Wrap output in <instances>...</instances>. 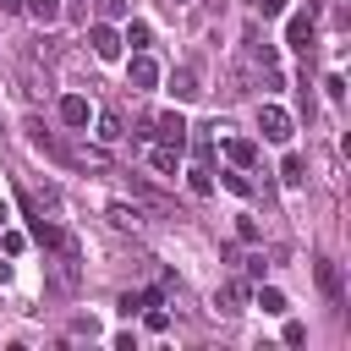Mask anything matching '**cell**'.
<instances>
[{
  "label": "cell",
  "mask_w": 351,
  "mask_h": 351,
  "mask_svg": "<svg viewBox=\"0 0 351 351\" xmlns=\"http://www.w3.org/2000/svg\"><path fill=\"white\" fill-rule=\"evenodd\" d=\"M126 88H132V93L159 88V66H154V55H143V49H137V55L126 60Z\"/></svg>",
  "instance_id": "cell-1"
},
{
  "label": "cell",
  "mask_w": 351,
  "mask_h": 351,
  "mask_svg": "<svg viewBox=\"0 0 351 351\" xmlns=\"http://www.w3.org/2000/svg\"><path fill=\"white\" fill-rule=\"evenodd\" d=\"M291 126H296L291 110H280V104H263V110H258V132H263L269 143H291Z\"/></svg>",
  "instance_id": "cell-2"
},
{
  "label": "cell",
  "mask_w": 351,
  "mask_h": 351,
  "mask_svg": "<svg viewBox=\"0 0 351 351\" xmlns=\"http://www.w3.org/2000/svg\"><path fill=\"white\" fill-rule=\"evenodd\" d=\"M285 44L302 49V55L313 49V11H291V16H285Z\"/></svg>",
  "instance_id": "cell-3"
},
{
  "label": "cell",
  "mask_w": 351,
  "mask_h": 351,
  "mask_svg": "<svg viewBox=\"0 0 351 351\" xmlns=\"http://www.w3.org/2000/svg\"><path fill=\"white\" fill-rule=\"evenodd\" d=\"M88 44H93L99 60H121V33H115L110 22H93V27H88Z\"/></svg>",
  "instance_id": "cell-4"
},
{
  "label": "cell",
  "mask_w": 351,
  "mask_h": 351,
  "mask_svg": "<svg viewBox=\"0 0 351 351\" xmlns=\"http://www.w3.org/2000/svg\"><path fill=\"white\" fill-rule=\"evenodd\" d=\"M313 274H318V291H324L329 302H340V291H346V280H340V263H335V258H318V263H313Z\"/></svg>",
  "instance_id": "cell-5"
},
{
  "label": "cell",
  "mask_w": 351,
  "mask_h": 351,
  "mask_svg": "<svg viewBox=\"0 0 351 351\" xmlns=\"http://www.w3.org/2000/svg\"><path fill=\"white\" fill-rule=\"evenodd\" d=\"M170 93H176L181 104H186V99H197V93H203V82H197V66H176V71H170Z\"/></svg>",
  "instance_id": "cell-6"
},
{
  "label": "cell",
  "mask_w": 351,
  "mask_h": 351,
  "mask_svg": "<svg viewBox=\"0 0 351 351\" xmlns=\"http://www.w3.org/2000/svg\"><path fill=\"white\" fill-rule=\"evenodd\" d=\"M60 121H66L71 132H82V126L93 121V110H88V99H82V93H66V99H60Z\"/></svg>",
  "instance_id": "cell-7"
},
{
  "label": "cell",
  "mask_w": 351,
  "mask_h": 351,
  "mask_svg": "<svg viewBox=\"0 0 351 351\" xmlns=\"http://www.w3.org/2000/svg\"><path fill=\"white\" fill-rule=\"evenodd\" d=\"M154 137H159V143H176V148H181V143H186V121H181V110H165V115L154 121Z\"/></svg>",
  "instance_id": "cell-8"
},
{
  "label": "cell",
  "mask_w": 351,
  "mask_h": 351,
  "mask_svg": "<svg viewBox=\"0 0 351 351\" xmlns=\"http://www.w3.org/2000/svg\"><path fill=\"white\" fill-rule=\"evenodd\" d=\"M247 302H252V291H247L241 280H225V285H219V296H214V307H219V313H241Z\"/></svg>",
  "instance_id": "cell-9"
},
{
  "label": "cell",
  "mask_w": 351,
  "mask_h": 351,
  "mask_svg": "<svg viewBox=\"0 0 351 351\" xmlns=\"http://www.w3.org/2000/svg\"><path fill=\"white\" fill-rule=\"evenodd\" d=\"M225 159H230L236 170H247V165L258 159V143H252V137H225Z\"/></svg>",
  "instance_id": "cell-10"
},
{
  "label": "cell",
  "mask_w": 351,
  "mask_h": 351,
  "mask_svg": "<svg viewBox=\"0 0 351 351\" xmlns=\"http://www.w3.org/2000/svg\"><path fill=\"white\" fill-rule=\"evenodd\" d=\"M66 159H71V165H88V170H110V165H115L110 148H88V143H82V148H66Z\"/></svg>",
  "instance_id": "cell-11"
},
{
  "label": "cell",
  "mask_w": 351,
  "mask_h": 351,
  "mask_svg": "<svg viewBox=\"0 0 351 351\" xmlns=\"http://www.w3.org/2000/svg\"><path fill=\"white\" fill-rule=\"evenodd\" d=\"M22 11H27L38 27H49V22H60V11H66V5H60V0H22Z\"/></svg>",
  "instance_id": "cell-12"
},
{
  "label": "cell",
  "mask_w": 351,
  "mask_h": 351,
  "mask_svg": "<svg viewBox=\"0 0 351 351\" xmlns=\"http://www.w3.org/2000/svg\"><path fill=\"white\" fill-rule=\"evenodd\" d=\"M99 143H121L126 137V126H121V110H99V132H93Z\"/></svg>",
  "instance_id": "cell-13"
},
{
  "label": "cell",
  "mask_w": 351,
  "mask_h": 351,
  "mask_svg": "<svg viewBox=\"0 0 351 351\" xmlns=\"http://www.w3.org/2000/svg\"><path fill=\"white\" fill-rule=\"evenodd\" d=\"M148 165L165 170V176H176V170H181V148H176V143H159V148L148 154Z\"/></svg>",
  "instance_id": "cell-14"
},
{
  "label": "cell",
  "mask_w": 351,
  "mask_h": 351,
  "mask_svg": "<svg viewBox=\"0 0 351 351\" xmlns=\"http://www.w3.org/2000/svg\"><path fill=\"white\" fill-rule=\"evenodd\" d=\"M104 219H110L115 230H137V225H143V214H137V208H126V203H110V208H104Z\"/></svg>",
  "instance_id": "cell-15"
},
{
  "label": "cell",
  "mask_w": 351,
  "mask_h": 351,
  "mask_svg": "<svg viewBox=\"0 0 351 351\" xmlns=\"http://www.w3.org/2000/svg\"><path fill=\"white\" fill-rule=\"evenodd\" d=\"M280 181H285V186H302V181H307V159H302V154H285V165H280Z\"/></svg>",
  "instance_id": "cell-16"
},
{
  "label": "cell",
  "mask_w": 351,
  "mask_h": 351,
  "mask_svg": "<svg viewBox=\"0 0 351 351\" xmlns=\"http://www.w3.org/2000/svg\"><path fill=\"white\" fill-rule=\"evenodd\" d=\"M247 55H252L258 66H274V44H269V38H258V33H247Z\"/></svg>",
  "instance_id": "cell-17"
},
{
  "label": "cell",
  "mask_w": 351,
  "mask_h": 351,
  "mask_svg": "<svg viewBox=\"0 0 351 351\" xmlns=\"http://www.w3.org/2000/svg\"><path fill=\"white\" fill-rule=\"evenodd\" d=\"M148 38H154V33H148V22H132V27L121 33V44H132V49H148Z\"/></svg>",
  "instance_id": "cell-18"
},
{
  "label": "cell",
  "mask_w": 351,
  "mask_h": 351,
  "mask_svg": "<svg viewBox=\"0 0 351 351\" xmlns=\"http://www.w3.org/2000/svg\"><path fill=\"white\" fill-rule=\"evenodd\" d=\"M258 307H263V313H285V296H280L274 285H263V291H258Z\"/></svg>",
  "instance_id": "cell-19"
},
{
  "label": "cell",
  "mask_w": 351,
  "mask_h": 351,
  "mask_svg": "<svg viewBox=\"0 0 351 351\" xmlns=\"http://www.w3.org/2000/svg\"><path fill=\"white\" fill-rule=\"evenodd\" d=\"M186 181H192V192H214V181H208V165H192V170H186Z\"/></svg>",
  "instance_id": "cell-20"
},
{
  "label": "cell",
  "mask_w": 351,
  "mask_h": 351,
  "mask_svg": "<svg viewBox=\"0 0 351 351\" xmlns=\"http://www.w3.org/2000/svg\"><path fill=\"white\" fill-rule=\"evenodd\" d=\"M225 186H230V192H236V197H247V192H252V181H247V176H241V170H236V176H225Z\"/></svg>",
  "instance_id": "cell-21"
},
{
  "label": "cell",
  "mask_w": 351,
  "mask_h": 351,
  "mask_svg": "<svg viewBox=\"0 0 351 351\" xmlns=\"http://www.w3.org/2000/svg\"><path fill=\"white\" fill-rule=\"evenodd\" d=\"M236 236H241V241H258V219L241 214V219H236Z\"/></svg>",
  "instance_id": "cell-22"
},
{
  "label": "cell",
  "mask_w": 351,
  "mask_h": 351,
  "mask_svg": "<svg viewBox=\"0 0 351 351\" xmlns=\"http://www.w3.org/2000/svg\"><path fill=\"white\" fill-rule=\"evenodd\" d=\"M0 247H5V252H22V247H27V236H22V230H5V236H0Z\"/></svg>",
  "instance_id": "cell-23"
},
{
  "label": "cell",
  "mask_w": 351,
  "mask_h": 351,
  "mask_svg": "<svg viewBox=\"0 0 351 351\" xmlns=\"http://www.w3.org/2000/svg\"><path fill=\"white\" fill-rule=\"evenodd\" d=\"M252 11H263V16H280V11H285V0H252Z\"/></svg>",
  "instance_id": "cell-24"
},
{
  "label": "cell",
  "mask_w": 351,
  "mask_h": 351,
  "mask_svg": "<svg viewBox=\"0 0 351 351\" xmlns=\"http://www.w3.org/2000/svg\"><path fill=\"white\" fill-rule=\"evenodd\" d=\"M0 11H22V0H0Z\"/></svg>",
  "instance_id": "cell-25"
},
{
  "label": "cell",
  "mask_w": 351,
  "mask_h": 351,
  "mask_svg": "<svg viewBox=\"0 0 351 351\" xmlns=\"http://www.w3.org/2000/svg\"><path fill=\"white\" fill-rule=\"evenodd\" d=\"M5 219H11V208H5V203H0V225H5Z\"/></svg>",
  "instance_id": "cell-26"
},
{
  "label": "cell",
  "mask_w": 351,
  "mask_h": 351,
  "mask_svg": "<svg viewBox=\"0 0 351 351\" xmlns=\"http://www.w3.org/2000/svg\"><path fill=\"white\" fill-rule=\"evenodd\" d=\"M165 5H186V0H165Z\"/></svg>",
  "instance_id": "cell-27"
}]
</instances>
